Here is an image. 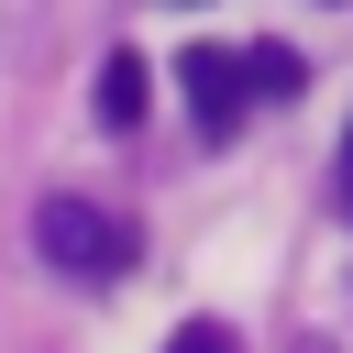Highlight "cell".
<instances>
[{
    "label": "cell",
    "mask_w": 353,
    "mask_h": 353,
    "mask_svg": "<svg viewBox=\"0 0 353 353\" xmlns=\"http://www.w3.org/2000/svg\"><path fill=\"white\" fill-rule=\"evenodd\" d=\"M33 243H44V265L77 276V287H110V276L132 265V232H121L99 199H44V210H33Z\"/></svg>",
    "instance_id": "cell-1"
},
{
    "label": "cell",
    "mask_w": 353,
    "mask_h": 353,
    "mask_svg": "<svg viewBox=\"0 0 353 353\" xmlns=\"http://www.w3.org/2000/svg\"><path fill=\"white\" fill-rule=\"evenodd\" d=\"M176 88H188V110H199V132L221 143V132H243V110H254V88H243V55L232 44H188L176 55Z\"/></svg>",
    "instance_id": "cell-2"
},
{
    "label": "cell",
    "mask_w": 353,
    "mask_h": 353,
    "mask_svg": "<svg viewBox=\"0 0 353 353\" xmlns=\"http://www.w3.org/2000/svg\"><path fill=\"white\" fill-rule=\"evenodd\" d=\"M143 99H154V66H143L132 44H110V55H99V121H110V132H132V121H143Z\"/></svg>",
    "instance_id": "cell-3"
},
{
    "label": "cell",
    "mask_w": 353,
    "mask_h": 353,
    "mask_svg": "<svg viewBox=\"0 0 353 353\" xmlns=\"http://www.w3.org/2000/svg\"><path fill=\"white\" fill-rule=\"evenodd\" d=\"M298 77H309L298 44H243V88H254V99H298Z\"/></svg>",
    "instance_id": "cell-4"
},
{
    "label": "cell",
    "mask_w": 353,
    "mask_h": 353,
    "mask_svg": "<svg viewBox=\"0 0 353 353\" xmlns=\"http://www.w3.org/2000/svg\"><path fill=\"white\" fill-rule=\"evenodd\" d=\"M165 353H232V331H221V320H188V331L165 342Z\"/></svg>",
    "instance_id": "cell-5"
},
{
    "label": "cell",
    "mask_w": 353,
    "mask_h": 353,
    "mask_svg": "<svg viewBox=\"0 0 353 353\" xmlns=\"http://www.w3.org/2000/svg\"><path fill=\"white\" fill-rule=\"evenodd\" d=\"M331 199H342V210H353V132H342V176H331Z\"/></svg>",
    "instance_id": "cell-6"
}]
</instances>
